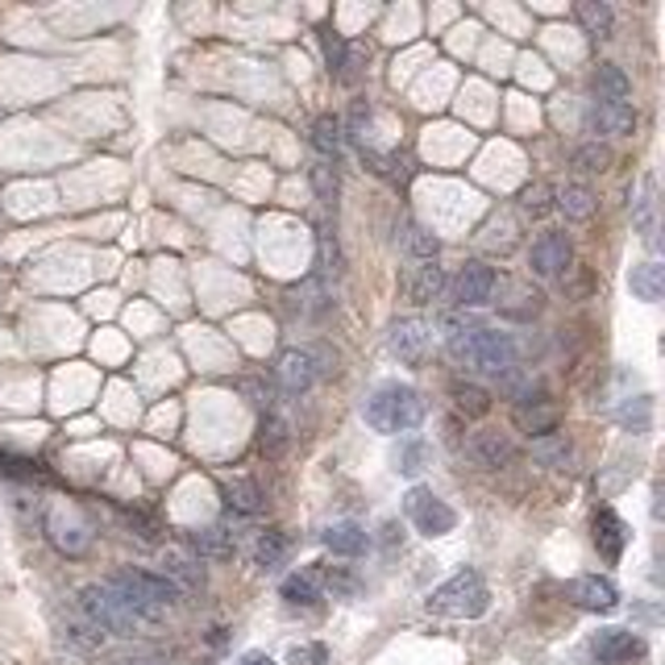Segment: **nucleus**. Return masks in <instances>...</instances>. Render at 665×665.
<instances>
[{"label":"nucleus","instance_id":"nucleus-40","mask_svg":"<svg viewBox=\"0 0 665 665\" xmlns=\"http://www.w3.org/2000/svg\"><path fill=\"white\" fill-rule=\"evenodd\" d=\"M425 458H429V450H425V446H420V441H404V446H399V453H396V470L399 474H420V462H425Z\"/></svg>","mask_w":665,"mask_h":665},{"label":"nucleus","instance_id":"nucleus-24","mask_svg":"<svg viewBox=\"0 0 665 665\" xmlns=\"http://www.w3.org/2000/svg\"><path fill=\"white\" fill-rule=\"evenodd\" d=\"M312 146L324 162H337L345 154V126L337 117H317L312 121Z\"/></svg>","mask_w":665,"mask_h":665},{"label":"nucleus","instance_id":"nucleus-37","mask_svg":"<svg viewBox=\"0 0 665 665\" xmlns=\"http://www.w3.org/2000/svg\"><path fill=\"white\" fill-rule=\"evenodd\" d=\"M291 432H288V420L283 416H267L262 420V453L267 458H279V453L288 450Z\"/></svg>","mask_w":665,"mask_h":665},{"label":"nucleus","instance_id":"nucleus-44","mask_svg":"<svg viewBox=\"0 0 665 665\" xmlns=\"http://www.w3.org/2000/svg\"><path fill=\"white\" fill-rule=\"evenodd\" d=\"M108 665H167L162 657H112Z\"/></svg>","mask_w":665,"mask_h":665},{"label":"nucleus","instance_id":"nucleus-38","mask_svg":"<svg viewBox=\"0 0 665 665\" xmlns=\"http://www.w3.org/2000/svg\"><path fill=\"white\" fill-rule=\"evenodd\" d=\"M533 453H537L545 466L561 470L566 462H570V446H566V437L561 432H549V437H540L537 446H533Z\"/></svg>","mask_w":665,"mask_h":665},{"label":"nucleus","instance_id":"nucleus-28","mask_svg":"<svg viewBox=\"0 0 665 665\" xmlns=\"http://www.w3.org/2000/svg\"><path fill=\"white\" fill-rule=\"evenodd\" d=\"M629 288L636 300H645V304H657L665 291V267L662 262H641V267H632L629 275Z\"/></svg>","mask_w":665,"mask_h":665},{"label":"nucleus","instance_id":"nucleus-25","mask_svg":"<svg viewBox=\"0 0 665 665\" xmlns=\"http://www.w3.org/2000/svg\"><path fill=\"white\" fill-rule=\"evenodd\" d=\"M441 291H446V270L437 267V262H420V267L408 275V296H412L416 304L441 300Z\"/></svg>","mask_w":665,"mask_h":665},{"label":"nucleus","instance_id":"nucleus-4","mask_svg":"<svg viewBox=\"0 0 665 665\" xmlns=\"http://www.w3.org/2000/svg\"><path fill=\"white\" fill-rule=\"evenodd\" d=\"M362 416L375 432H412L425 420V399L408 383H383L375 396L366 399Z\"/></svg>","mask_w":665,"mask_h":665},{"label":"nucleus","instance_id":"nucleus-35","mask_svg":"<svg viewBox=\"0 0 665 665\" xmlns=\"http://www.w3.org/2000/svg\"><path fill=\"white\" fill-rule=\"evenodd\" d=\"M570 162H575V171H582V175H603V171L612 167V150L599 142H587V146H578Z\"/></svg>","mask_w":665,"mask_h":665},{"label":"nucleus","instance_id":"nucleus-3","mask_svg":"<svg viewBox=\"0 0 665 665\" xmlns=\"http://www.w3.org/2000/svg\"><path fill=\"white\" fill-rule=\"evenodd\" d=\"M75 608H79V615H84L88 624H96V629L105 632V636H146V632H154L142 615L129 608L121 594L108 587V582H88V587H79Z\"/></svg>","mask_w":665,"mask_h":665},{"label":"nucleus","instance_id":"nucleus-32","mask_svg":"<svg viewBox=\"0 0 665 665\" xmlns=\"http://www.w3.org/2000/svg\"><path fill=\"white\" fill-rule=\"evenodd\" d=\"M279 594H283L288 608H317V603H321V587H317L312 575H288L283 587H279Z\"/></svg>","mask_w":665,"mask_h":665},{"label":"nucleus","instance_id":"nucleus-17","mask_svg":"<svg viewBox=\"0 0 665 665\" xmlns=\"http://www.w3.org/2000/svg\"><path fill=\"white\" fill-rule=\"evenodd\" d=\"M587 121H591L594 133H608V138H629L632 129H636V108L629 100H615V105H599L587 112Z\"/></svg>","mask_w":665,"mask_h":665},{"label":"nucleus","instance_id":"nucleus-43","mask_svg":"<svg viewBox=\"0 0 665 665\" xmlns=\"http://www.w3.org/2000/svg\"><path fill=\"white\" fill-rule=\"evenodd\" d=\"M288 662L291 665H324V662H329V648L317 645V641H312V645H296L288 653Z\"/></svg>","mask_w":665,"mask_h":665},{"label":"nucleus","instance_id":"nucleus-1","mask_svg":"<svg viewBox=\"0 0 665 665\" xmlns=\"http://www.w3.org/2000/svg\"><path fill=\"white\" fill-rule=\"evenodd\" d=\"M441 337H446V350L458 366L495 378L512 396L521 392V354H516V342L507 333L470 321L466 312H446L441 317Z\"/></svg>","mask_w":665,"mask_h":665},{"label":"nucleus","instance_id":"nucleus-2","mask_svg":"<svg viewBox=\"0 0 665 665\" xmlns=\"http://www.w3.org/2000/svg\"><path fill=\"white\" fill-rule=\"evenodd\" d=\"M108 587L126 599L133 612L142 615L150 629H159L167 615L180 608L183 594L167 582L162 575H150V570H133V566H126V570H117V575L108 578Z\"/></svg>","mask_w":665,"mask_h":665},{"label":"nucleus","instance_id":"nucleus-12","mask_svg":"<svg viewBox=\"0 0 665 665\" xmlns=\"http://www.w3.org/2000/svg\"><path fill=\"white\" fill-rule=\"evenodd\" d=\"M566 599L582 608V612H615V603H620V591H615L612 578H599V575H582L575 578L570 587H566Z\"/></svg>","mask_w":665,"mask_h":665},{"label":"nucleus","instance_id":"nucleus-21","mask_svg":"<svg viewBox=\"0 0 665 665\" xmlns=\"http://www.w3.org/2000/svg\"><path fill=\"white\" fill-rule=\"evenodd\" d=\"M192 545H196L200 561H229L237 554V537L225 528V524H208V528H200L196 537H192Z\"/></svg>","mask_w":665,"mask_h":665},{"label":"nucleus","instance_id":"nucleus-7","mask_svg":"<svg viewBox=\"0 0 665 665\" xmlns=\"http://www.w3.org/2000/svg\"><path fill=\"white\" fill-rule=\"evenodd\" d=\"M404 512H408V521H412V528L420 537H446V533H453V524H458V512L441 495H432L429 486H412L404 495Z\"/></svg>","mask_w":665,"mask_h":665},{"label":"nucleus","instance_id":"nucleus-19","mask_svg":"<svg viewBox=\"0 0 665 665\" xmlns=\"http://www.w3.org/2000/svg\"><path fill=\"white\" fill-rule=\"evenodd\" d=\"M46 533H51V540L63 549V554H67V558L88 554L92 528L84 521H72V516H58V512H51V516H46Z\"/></svg>","mask_w":665,"mask_h":665},{"label":"nucleus","instance_id":"nucleus-20","mask_svg":"<svg viewBox=\"0 0 665 665\" xmlns=\"http://www.w3.org/2000/svg\"><path fill=\"white\" fill-rule=\"evenodd\" d=\"M629 213H632L636 234L645 237L648 246H657V183H653V175L641 180V196L629 204Z\"/></svg>","mask_w":665,"mask_h":665},{"label":"nucleus","instance_id":"nucleus-8","mask_svg":"<svg viewBox=\"0 0 665 665\" xmlns=\"http://www.w3.org/2000/svg\"><path fill=\"white\" fill-rule=\"evenodd\" d=\"M321 354L317 350H283L279 362H275V378H279V387L288 392V396H304L312 392V383L321 378Z\"/></svg>","mask_w":665,"mask_h":665},{"label":"nucleus","instance_id":"nucleus-9","mask_svg":"<svg viewBox=\"0 0 665 665\" xmlns=\"http://www.w3.org/2000/svg\"><path fill=\"white\" fill-rule=\"evenodd\" d=\"M570 258H575L570 237L558 234V229H545V234L533 242V250H528V267H533L537 279H561V275L570 270Z\"/></svg>","mask_w":665,"mask_h":665},{"label":"nucleus","instance_id":"nucleus-34","mask_svg":"<svg viewBox=\"0 0 665 665\" xmlns=\"http://www.w3.org/2000/svg\"><path fill=\"white\" fill-rule=\"evenodd\" d=\"M453 404H458V412L470 416V420L491 412V396H486L479 383H453Z\"/></svg>","mask_w":665,"mask_h":665},{"label":"nucleus","instance_id":"nucleus-45","mask_svg":"<svg viewBox=\"0 0 665 665\" xmlns=\"http://www.w3.org/2000/svg\"><path fill=\"white\" fill-rule=\"evenodd\" d=\"M237 665H275V662H270L267 653H246V657H242Z\"/></svg>","mask_w":665,"mask_h":665},{"label":"nucleus","instance_id":"nucleus-30","mask_svg":"<svg viewBox=\"0 0 665 665\" xmlns=\"http://www.w3.org/2000/svg\"><path fill=\"white\" fill-rule=\"evenodd\" d=\"M288 549H291L288 533L267 528V533L258 537V545H254V561H258V570H279V566L288 561Z\"/></svg>","mask_w":665,"mask_h":665},{"label":"nucleus","instance_id":"nucleus-42","mask_svg":"<svg viewBox=\"0 0 665 665\" xmlns=\"http://www.w3.org/2000/svg\"><path fill=\"white\" fill-rule=\"evenodd\" d=\"M324 582H329V591L337 594V599H354V594H358V578L345 575L342 566H329V570H324Z\"/></svg>","mask_w":665,"mask_h":665},{"label":"nucleus","instance_id":"nucleus-26","mask_svg":"<svg viewBox=\"0 0 665 665\" xmlns=\"http://www.w3.org/2000/svg\"><path fill=\"white\" fill-rule=\"evenodd\" d=\"M594 96L603 100V105H615V100H629V75H624V67H615V63H599L594 67Z\"/></svg>","mask_w":665,"mask_h":665},{"label":"nucleus","instance_id":"nucleus-5","mask_svg":"<svg viewBox=\"0 0 665 665\" xmlns=\"http://www.w3.org/2000/svg\"><path fill=\"white\" fill-rule=\"evenodd\" d=\"M432 615H446V620H479L491 608V591L479 570H458L453 578H446L425 603Z\"/></svg>","mask_w":665,"mask_h":665},{"label":"nucleus","instance_id":"nucleus-18","mask_svg":"<svg viewBox=\"0 0 665 665\" xmlns=\"http://www.w3.org/2000/svg\"><path fill=\"white\" fill-rule=\"evenodd\" d=\"M162 578L180 594L200 591V587H204V566H200V558L183 554V549H167V554H162Z\"/></svg>","mask_w":665,"mask_h":665},{"label":"nucleus","instance_id":"nucleus-41","mask_svg":"<svg viewBox=\"0 0 665 665\" xmlns=\"http://www.w3.org/2000/svg\"><path fill=\"white\" fill-rule=\"evenodd\" d=\"M312 183H317V196H321L324 204H329V200H337V187H342V183H337V167L317 162V167H312Z\"/></svg>","mask_w":665,"mask_h":665},{"label":"nucleus","instance_id":"nucleus-15","mask_svg":"<svg viewBox=\"0 0 665 665\" xmlns=\"http://www.w3.org/2000/svg\"><path fill=\"white\" fill-rule=\"evenodd\" d=\"M321 51H324V63H329V72L337 75L342 84H358L362 75V51L358 46H350L342 34H333V30H324L321 34Z\"/></svg>","mask_w":665,"mask_h":665},{"label":"nucleus","instance_id":"nucleus-27","mask_svg":"<svg viewBox=\"0 0 665 665\" xmlns=\"http://www.w3.org/2000/svg\"><path fill=\"white\" fill-rule=\"evenodd\" d=\"M575 18H578V25H582V30H587L591 37H612V30H615L612 4H603V0H578V4H575Z\"/></svg>","mask_w":665,"mask_h":665},{"label":"nucleus","instance_id":"nucleus-14","mask_svg":"<svg viewBox=\"0 0 665 665\" xmlns=\"http://www.w3.org/2000/svg\"><path fill=\"white\" fill-rule=\"evenodd\" d=\"M594 549H599V554H603V558L608 561H620L624 558V549H629V524L620 521V516H615L612 507H599V512H594Z\"/></svg>","mask_w":665,"mask_h":665},{"label":"nucleus","instance_id":"nucleus-33","mask_svg":"<svg viewBox=\"0 0 665 665\" xmlns=\"http://www.w3.org/2000/svg\"><path fill=\"white\" fill-rule=\"evenodd\" d=\"M63 636H67V645L72 648H79V653H100L105 648V632L96 629V624H88L84 615H75V620H67L63 624Z\"/></svg>","mask_w":665,"mask_h":665},{"label":"nucleus","instance_id":"nucleus-10","mask_svg":"<svg viewBox=\"0 0 665 665\" xmlns=\"http://www.w3.org/2000/svg\"><path fill=\"white\" fill-rule=\"evenodd\" d=\"M432 345V324L420 321V317H404V321L392 324V337H387V350L396 354L399 362H408V366H416V362H425V354H429Z\"/></svg>","mask_w":665,"mask_h":665},{"label":"nucleus","instance_id":"nucleus-23","mask_svg":"<svg viewBox=\"0 0 665 665\" xmlns=\"http://www.w3.org/2000/svg\"><path fill=\"white\" fill-rule=\"evenodd\" d=\"M554 208H561L566 221H591L599 200H594V192L587 183H566L558 196H554Z\"/></svg>","mask_w":665,"mask_h":665},{"label":"nucleus","instance_id":"nucleus-39","mask_svg":"<svg viewBox=\"0 0 665 665\" xmlns=\"http://www.w3.org/2000/svg\"><path fill=\"white\" fill-rule=\"evenodd\" d=\"M648 412H653V399L648 396H636V399H624V412H620V420H624V429L632 432H648Z\"/></svg>","mask_w":665,"mask_h":665},{"label":"nucleus","instance_id":"nucleus-31","mask_svg":"<svg viewBox=\"0 0 665 665\" xmlns=\"http://www.w3.org/2000/svg\"><path fill=\"white\" fill-rule=\"evenodd\" d=\"M399 246H404L408 258H416V262H437V254H441V242H437L429 229L412 225V221L399 229Z\"/></svg>","mask_w":665,"mask_h":665},{"label":"nucleus","instance_id":"nucleus-11","mask_svg":"<svg viewBox=\"0 0 665 665\" xmlns=\"http://www.w3.org/2000/svg\"><path fill=\"white\" fill-rule=\"evenodd\" d=\"M591 653L603 665H632L645 657V641L629 629H603V632H594Z\"/></svg>","mask_w":665,"mask_h":665},{"label":"nucleus","instance_id":"nucleus-29","mask_svg":"<svg viewBox=\"0 0 665 665\" xmlns=\"http://www.w3.org/2000/svg\"><path fill=\"white\" fill-rule=\"evenodd\" d=\"M225 491V504L234 507V512H242V516H258L262 512V486L254 483V479H234V483L221 486Z\"/></svg>","mask_w":665,"mask_h":665},{"label":"nucleus","instance_id":"nucleus-22","mask_svg":"<svg viewBox=\"0 0 665 665\" xmlns=\"http://www.w3.org/2000/svg\"><path fill=\"white\" fill-rule=\"evenodd\" d=\"M324 545H329V554H337V558H358L371 549V533L362 528V524H333L329 533H324Z\"/></svg>","mask_w":665,"mask_h":665},{"label":"nucleus","instance_id":"nucleus-13","mask_svg":"<svg viewBox=\"0 0 665 665\" xmlns=\"http://www.w3.org/2000/svg\"><path fill=\"white\" fill-rule=\"evenodd\" d=\"M495 270L486 267V262H466V267L458 270V283H453V300L462 308H483L491 304V296H495Z\"/></svg>","mask_w":665,"mask_h":665},{"label":"nucleus","instance_id":"nucleus-6","mask_svg":"<svg viewBox=\"0 0 665 665\" xmlns=\"http://www.w3.org/2000/svg\"><path fill=\"white\" fill-rule=\"evenodd\" d=\"M512 420H516V429H521V432H528L533 441H540V437L558 432L561 408H558V399L549 396L545 387H521V392H516Z\"/></svg>","mask_w":665,"mask_h":665},{"label":"nucleus","instance_id":"nucleus-36","mask_svg":"<svg viewBox=\"0 0 665 665\" xmlns=\"http://www.w3.org/2000/svg\"><path fill=\"white\" fill-rule=\"evenodd\" d=\"M554 196H558V192H554V183H528V187H524L521 192V208L528 216H545L549 213V208H554Z\"/></svg>","mask_w":665,"mask_h":665},{"label":"nucleus","instance_id":"nucleus-16","mask_svg":"<svg viewBox=\"0 0 665 665\" xmlns=\"http://www.w3.org/2000/svg\"><path fill=\"white\" fill-rule=\"evenodd\" d=\"M466 453L479 462L483 470H504L507 462H512V441H507L504 432H495V429H479V432H470V441H466Z\"/></svg>","mask_w":665,"mask_h":665}]
</instances>
